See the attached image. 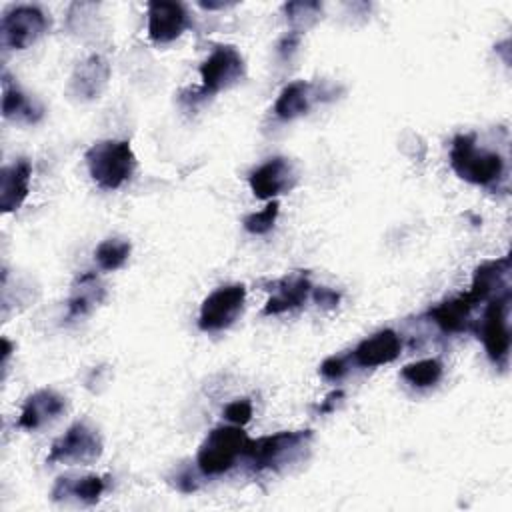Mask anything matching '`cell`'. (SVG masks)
<instances>
[{
    "instance_id": "obj_24",
    "label": "cell",
    "mask_w": 512,
    "mask_h": 512,
    "mask_svg": "<svg viewBox=\"0 0 512 512\" xmlns=\"http://www.w3.org/2000/svg\"><path fill=\"white\" fill-rule=\"evenodd\" d=\"M130 252L132 244L126 238H106L96 246L94 258L104 272H114L126 264Z\"/></svg>"
},
{
    "instance_id": "obj_11",
    "label": "cell",
    "mask_w": 512,
    "mask_h": 512,
    "mask_svg": "<svg viewBox=\"0 0 512 512\" xmlns=\"http://www.w3.org/2000/svg\"><path fill=\"white\" fill-rule=\"evenodd\" d=\"M248 184L256 198L276 200L278 194L288 192L296 184V172L288 158L274 156L250 172Z\"/></svg>"
},
{
    "instance_id": "obj_31",
    "label": "cell",
    "mask_w": 512,
    "mask_h": 512,
    "mask_svg": "<svg viewBox=\"0 0 512 512\" xmlns=\"http://www.w3.org/2000/svg\"><path fill=\"white\" fill-rule=\"evenodd\" d=\"M298 42H300V34L292 30L288 36H284V38L280 40V44H278V54H280L282 58L290 56V54L294 52V48L298 46Z\"/></svg>"
},
{
    "instance_id": "obj_32",
    "label": "cell",
    "mask_w": 512,
    "mask_h": 512,
    "mask_svg": "<svg viewBox=\"0 0 512 512\" xmlns=\"http://www.w3.org/2000/svg\"><path fill=\"white\" fill-rule=\"evenodd\" d=\"M342 396H344V392H342V390H334V392H332V394H328V396L324 398V402L318 406V412H320V414L332 412V410H334V406H336V402H338Z\"/></svg>"
},
{
    "instance_id": "obj_27",
    "label": "cell",
    "mask_w": 512,
    "mask_h": 512,
    "mask_svg": "<svg viewBox=\"0 0 512 512\" xmlns=\"http://www.w3.org/2000/svg\"><path fill=\"white\" fill-rule=\"evenodd\" d=\"M352 366V358L350 354H334V356H328L322 364H320V374L326 378V380H340L348 374Z\"/></svg>"
},
{
    "instance_id": "obj_4",
    "label": "cell",
    "mask_w": 512,
    "mask_h": 512,
    "mask_svg": "<svg viewBox=\"0 0 512 512\" xmlns=\"http://www.w3.org/2000/svg\"><path fill=\"white\" fill-rule=\"evenodd\" d=\"M310 438H312V430H296V432H276L256 440H248L244 458L258 472L276 470L296 460L300 452L308 448Z\"/></svg>"
},
{
    "instance_id": "obj_7",
    "label": "cell",
    "mask_w": 512,
    "mask_h": 512,
    "mask_svg": "<svg viewBox=\"0 0 512 512\" xmlns=\"http://www.w3.org/2000/svg\"><path fill=\"white\" fill-rule=\"evenodd\" d=\"M508 308H510V290H504L488 300V306L480 324V338L488 358L504 368L510 356V328H508Z\"/></svg>"
},
{
    "instance_id": "obj_20",
    "label": "cell",
    "mask_w": 512,
    "mask_h": 512,
    "mask_svg": "<svg viewBox=\"0 0 512 512\" xmlns=\"http://www.w3.org/2000/svg\"><path fill=\"white\" fill-rule=\"evenodd\" d=\"M106 490V478L88 474V476H60L52 488V500H62L74 496L84 504H96Z\"/></svg>"
},
{
    "instance_id": "obj_1",
    "label": "cell",
    "mask_w": 512,
    "mask_h": 512,
    "mask_svg": "<svg viewBox=\"0 0 512 512\" xmlns=\"http://www.w3.org/2000/svg\"><path fill=\"white\" fill-rule=\"evenodd\" d=\"M84 160L92 180L104 190L120 188L136 170V156L128 140H98L84 152Z\"/></svg>"
},
{
    "instance_id": "obj_12",
    "label": "cell",
    "mask_w": 512,
    "mask_h": 512,
    "mask_svg": "<svg viewBox=\"0 0 512 512\" xmlns=\"http://www.w3.org/2000/svg\"><path fill=\"white\" fill-rule=\"evenodd\" d=\"M270 290H272V296L266 300L262 314L278 316L294 308H300L312 294V282L306 272H292L274 280L270 284Z\"/></svg>"
},
{
    "instance_id": "obj_13",
    "label": "cell",
    "mask_w": 512,
    "mask_h": 512,
    "mask_svg": "<svg viewBox=\"0 0 512 512\" xmlns=\"http://www.w3.org/2000/svg\"><path fill=\"white\" fill-rule=\"evenodd\" d=\"M510 272V258H498V260H488L480 264L474 274L470 288L464 292V298L476 308L480 302H488L496 294L508 290L506 288V276Z\"/></svg>"
},
{
    "instance_id": "obj_21",
    "label": "cell",
    "mask_w": 512,
    "mask_h": 512,
    "mask_svg": "<svg viewBox=\"0 0 512 512\" xmlns=\"http://www.w3.org/2000/svg\"><path fill=\"white\" fill-rule=\"evenodd\" d=\"M104 298V286L92 272H84L76 278L72 294L68 298V320L86 316Z\"/></svg>"
},
{
    "instance_id": "obj_25",
    "label": "cell",
    "mask_w": 512,
    "mask_h": 512,
    "mask_svg": "<svg viewBox=\"0 0 512 512\" xmlns=\"http://www.w3.org/2000/svg\"><path fill=\"white\" fill-rule=\"evenodd\" d=\"M284 12L288 22L294 26V32L300 34V30H306L320 18L322 4L320 2H288L284 4Z\"/></svg>"
},
{
    "instance_id": "obj_5",
    "label": "cell",
    "mask_w": 512,
    "mask_h": 512,
    "mask_svg": "<svg viewBox=\"0 0 512 512\" xmlns=\"http://www.w3.org/2000/svg\"><path fill=\"white\" fill-rule=\"evenodd\" d=\"M246 74V64L242 54L230 46H216L210 56L200 64V80L202 84L194 90L192 100L210 98L230 86H234Z\"/></svg>"
},
{
    "instance_id": "obj_8",
    "label": "cell",
    "mask_w": 512,
    "mask_h": 512,
    "mask_svg": "<svg viewBox=\"0 0 512 512\" xmlns=\"http://www.w3.org/2000/svg\"><path fill=\"white\" fill-rule=\"evenodd\" d=\"M50 22L46 14L32 4H18L4 12L0 22L2 44L12 50H24L34 44L46 30Z\"/></svg>"
},
{
    "instance_id": "obj_28",
    "label": "cell",
    "mask_w": 512,
    "mask_h": 512,
    "mask_svg": "<svg viewBox=\"0 0 512 512\" xmlns=\"http://www.w3.org/2000/svg\"><path fill=\"white\" fill-rule=\"evenodd\" d=\"M252 402L248 398H238V400H232L230 404L224 406V418L230 422V424H236V426H244L250 422L252 418Z\"/></svg>"
},
{
    "instance_id": "obj_17",
    "label": "cell",
    "mask_w": 512,
    "mask_h": 512,
    "mask_svg": "<svg viewBox=\"0 0 512 512\" xmlns=\"http://www.w3.org/2000/svg\"><path fill=\"white\" fill-rule=\"evenodd\" d=\"M32 164L26 158L4 166L0 172V208L4 214L16 212L30 192Z\"/></svg>"
},
{
    "instance_id": "obj_10",
    "label": "cell",
    "mask_w": 512,
    "mask_h": 512,
    "mask_svg": "<svg viewBox=\"0 0 512 512\" xmlns=\"http://www.w3.org/2000/svg\"><path fill=\"white\" fill-rule=\"evenodd\" d=\"M190 26L188 10L182 2H148V38L154 44H168Z\"/></svg>"
},
{
    "instance_id": "obj_2",
    "label": "cell",
    "mask_w": 512,
    "mask_h": 512,
    "mask_svg": "<svg viewBox=\"0 0 512 512\" xmlns=\"http://www.w3.org/2000/svg\"><path fill=\"white\" fill-rule=\"evenodd\" d=\"M450 166L462 180L478 186H490L504 174V158L498 152L478 148L474 134L454 136Z\"/></svg>"
},
{
    "instance_id": "obj_15",
    "label": "cell",
    "mask_w": 512,
    "mask_h": 512,
    "mask_svg": "<svg viewBox=\"0 0 512 512\" xmlns=\"http://www.w3.org/2000/svg\"><path fill=\"white\" fill-rule=\"evenodd\" d=\"M110 78V64L100 54H90L74 68L70 76V92L82 100H94L102 94Z\"/></svg>"
},
{
    "instance_id": "obj_14",
    "label": "cell",
    "mask_w": 512,
    "mask_h": 512,
    "mask_svg": "<svg viewBox=\"0 0 512 512\" xmlns=\"http://www.w3.org/2000/svg\"><path fill=\"white\" fill-rule=\"evenodd\" d=\"M400 348H402L400 336L394 330L386 328V330H380V332L364 338L350 352V358H352V364H356V366L376 368V366L390 364L392 360H396L400 354Z\"/></svg>"
},
{
    "instance_id": "obj_29",
    "label": "cell",
    "mask_w": 512,
    "mask_h": 512,
    "mask_svg": "<svg viewBox=\"0 0 512 512\" xmlns=\"http://www.w3.org/2000/svg\"><path fill=\"white\" fill-rule=\"evenodd\" d=\"M312 296L316 300L318 306L322 308H336L338 302H340V294L332 288H326V286H320V288H312Z\"/></svg>"
},
{
    "instance_id": "obj_30",
    "label": "cell",
    "mask_w": 512,
    "mask_h": 512,
    "mask_svg": "<svg viewBox=\"0 0 512 512\" xmlns=\"http://www.w3.org/2000/svg\"><path fill=\"white\" fill-rule=\"evenodd\" d=\"M176 488L182 490V492H194V490H198V482L194 480V474H192L188 468L176 474Z\"/></svg>"
},
{
    "instance_id": "obj_23",
    "label": "cell",
    "mask_w": 512,
    "mask_h": 512,
    "mask_svg": "<svg viewBox=\"0 0 512 512\" xmlns=\"http://www.w3.org/2000/svg\"><path fill=\"white\" fill-rule=\"evenodd\" d=\"M444 374V366L438 358H424L406 364L400 370V376L414 388H430L440 382Z\"/></svg>"
},
{
    "instance_id": "obj_22",
    "label": "cell",
    "mask_w": 512,
    "mask_h": 512,
    "mask_svg": "<svg viewBox=\"0 0 512 512\" xmlns=\"http://www.w3.org/2000/svg\"><path fill=\"white\" fill-rule=\"evenodd\" d=\"M472 310H474V306L464 298V294H460L452 300L440 302L438 306L430 308L428 316L444 332H462L470 320Z\"/></svg>"
},
{
    "instance_id": "obj_9",
    "label": "cell",
    "mask_w": 512,
    "mask_h": 512,
    "mask_svg": "<svg viewBox=\"0 0 512 512\" xmlns=\"http://www.w3.org/2000/svg\"><path fill=\"white\" fill-rule=\"evenodd\" d=\"M246 302L244 284H226L210 292L198 314V328L204 332H220L228 328L236 316L242 312Z\"/></svg>"
},
{
    "instance_id": "obj_6",
    "label": "cell",
    "mask_w": 512,
    "mask_h": 512,
    "mask_svg": "<svg viewBox=\"0 0 512 512\" xmlns=\"http://www.w3.org/2000/svg\"><path fill=\"white\" fill-rule=\"evenodd\" d=\"M102 454L100 434L86 422H74L58 436L46 456L48 464H92Z\"/></svg>"
},
{
    "instance_id": "obj_16",
    "label": "cell",
    "mask_w": 512,
    "mask_h": 512,
    "mask_svg": "<svg viewBox=\"0 0 512 512\" xmlns=\"http://www.w3.org/2000/svg\"><path fill=\"white\" fill-rule=\"evenodd\" d=\"M64 408H66V400L58 392L50 388L36 390L22 404V410L18 416V428L38 430L44 424L56 420L64 412Z\"/></svg>"
},
{
    "instance_id": "obj_18",
    "label": "cell",
    "mask_w": 512,
    "mask_h": 512,
    "mask_svg": "<svg viewBox=\"0 0 512 512\" xmlns=\"http://www.w3.org/2000/svg\"><path fill=\"white\" fill-rule=\"evenodd\" d=\"M320 98V90L306 80H294L286 84L276 102H274V116L280 120H294L310 112L314 102Z\"/></svg>"
},
{
    "instance_id": "obj_3",
    "label": "cell",
    "mask_w": 512,
    "mask_h": 512,
    "mask_svg": "<svg viewBox=\"0 0 512 512\" xmlns=\"http://www.w3.org/2000/svg\"><path fill=\"white\" fill-rule=\"evenodd\" d=\"M248 436L242 426H216L202 440L196 466L204 476H220L236 466L238 458H244Z\"/></svg>"
},
{
    "instance_id": "obj_26",
    "label": "cell",
    "mask_w": 512,
    "mask_h": 512,
    "mask_svg": "<svg viewBox=\"0 0 512 512\" xmlns=\"http://www.w3.org/2000/svg\"><path fill=\"white\" fill-rule=\"evenodd\" d=\"M278 214H280V202L278 200H268V204L262 210L248 214L242 224H244L246 232L262 236V234H268L274 228V224L278 220Z\"/></svg>"
},
{
    "instance_id": "obj_19",
    "label": "cell",
    "mask_w": 512,
    "mask_h": 512,
    "mask_svg": "<svg viewBox=\"0 0 512 512\" xmlns=\"http://www.w3.org/2000/svg\"><path fill=\"white\" fill-rule=\"evenodd\" d=\"M2 114L8 120L34 124L44 116V108L34 98L24 94L16 84H12L8 74H4V80H2Z\"/></svg>"
}]
</instances>
